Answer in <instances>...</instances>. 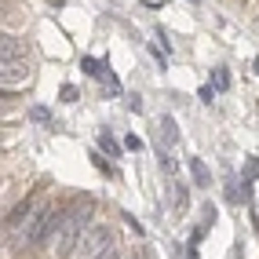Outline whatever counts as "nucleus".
Here are the masks:
<instances>
[{"instance_id":"f8f14e48","label":"nucleus","mask_w":259,"mask_h":259,"mask_svg":"<svg viewBox=\"0 0 259 259\" xmlns=\"http://www.w3.org/2000/svg\"><path fill=\"white\" fill-rule=\"evenodd\" d=\"M95 259H120V255H117V248H106V252H99Z\"/></svg>"},{"instance_id":"20e7f679","label":"nucleus","mask_w":259,"mask_h":259,"mask_svg":"<svg viewBox=\"0 0 259 259\" xmlns=\"http://www.w3.org/2000/svg\"><path fill=\"white\" fill-rule=\"evenodd\" d=\"M33 77L29 62L26 59H15V62H0V92H15V88H26Z\"/></svg>"},{"instance_id":"1a4fd4ad","label":"nucleus","mask_w":259,"mask_h":259,"mask_svg":"<svg viewBox=\"0 0 259 259\" xmlns=\"http://www.w3.org/2000/svg\"><path fill=\"white\" fill-rule=\"evenodd\" d=\"M215 84H219V88H227V84H230V73H227V70H215Z\"/></svg>"},{"instance_id":"ddd939ff","label":"nucleus","mask_w":259,"mask_h":259,"mask_svg":"<svg viewBox=\"0 0 259 259\" xmlns=\"http://www.w3.org/2000/svg\"><path fill=\"white\" fill-rule=\"evenodd\" d=\"M8 102H11V92H0V110H4Z\"/></svg>"},{"instance_id":"7ed1b4c3","label":"nucleus","mask_w":259,"mask_h":259,"mask_svg":"<svg viewBox=\"0 0 259 259\" xmlns=\"http://www.w3.org/2000/svg\"><path fill=\"white\" fill-rule=\"evenodd\" d=\"M110 241H113V230H110V227H92L88 234L80 237V245H77L73 259H95L99 252H106V248H113Z\"/></svg>"},{"instance_id":"423d86ee","label":"nucleus","mask_w":259,"mask_h":259,"mask_svg":"<svg viewBox=\"0 0 259 259\" xmlns=\"http://www.w3.org/2000/svg\"><path fill=\"white\" fill-rule=\"evenodd\" d=\"M15 59H26V48L19 37H8L0 33V62H15Z\"/></svg>"},{"instance_id":"6e6552de","label":"nucleus","mask_w":259,"mask_h":259,"mask_svg":"<svg viewBox=\"0 0 259 259\" xmlns=\"http://www.w3.org/2000/svg\"><path fill=\"white\" fill-rule=\"evenodd\" d=\"M102 146H106V153H113V157H117V143H113V135L110 132H102V139H99Z\"/></svg>"},{"instance_id":"9d476101","label":"nucleus","mask_w":259,"mask_h":259,"mask_svg":"<svg viewBox=\"0 0 259 259\" xmlns=\"http://www.w3.org/2000/svg\"><path fill=\"white\" fill-rule=\"evenodd\" d=\"M62 99H66V102H77V88H70V84H66V88H62Z\"/></svg>"},{"instance_id":"39448f33","label":"nucleus","mask_w":259,"mask_h":259,"mask_svg":"<svg viewBox=\"0 0 259 259\" xmlns=\"http://www.w3.org/2000/svg\"><path fill=\"white\" fill-rule=\"evenodd\" d=\"M40 208V190H33L29 197H22L19 204H15V208L8 212V219H4V227L8 230H26L29 227V219H33V212Z\"/></svg>"},{"instance_id":"4468645a","label":"nucleus","mask_w":259,"mask_h":259,"mask_svg":"<svg viewBox=\"0 0 259 259\" xmlns=\"http://www.w3.org/2000/svg\"><path fill=\"white\" fill-rule=\"evenodd\" d=\"M255 70H259V59H255Z\"/></svg>"},{"instance_id":"f03ea898","label":"nucleus","mask_w":259,"mask_h":259,"mask_svg":"<svg viewBox=\"0 0 259 259\" xmlns=\"http://www.w3.org/2000/svg\"><path fill=\"white\" fill-rule=\"evenodd\" d=\"M70 212H73V204H62V208H51V212H48V208H37V212H33L29 227H26L29 248H37V245H44L51 234H59V230H62V223L70 219Z\"/></svg>"},{"instance_id":"f257e3e1","label":"nucleus","mask_w":259,"mask_h":259,"mask_svg":"<svg viewBox=\"0 0 259 259\" xmlns=\"http://www.w3.org/2000/svg\"><path fill=\"white\" fill-rule=\"evenodd\" d=\"M92 215H95V201L92 197H77V208L70 212V219L62 223V230L55 234V259H73L77 245H80V237L88 234L92 227Z\"/></svg>"},{"instance_id":"9b49d317","label":"nucleus","mask_w":259,"mask_h":259,"mask_svg":"<svg viewBox=\"0 0 259 259\" xmlns=\"http://www.w3.org/2000/svg\"><path fill=\"white\" fill-rule=\"evenodd\" d=\"M245 176H259V161H248L245 164Z\"/></svg>"},{"instance_id":"0eeeda50","label":"nucleus","mask_w":259,"mask_h":259,"mask_svg":"<svg viewBox=\"0 0 259 259\" xmlns=\"http://www.w3.org/2000/svg\"><path fill=\"white\" fill-rule=\"evenodd\" d=\"M190 171H194V179H197V186H208L212 183V176H208V168H204L197 157H190Z\"/></svg>"}]
</instances>
